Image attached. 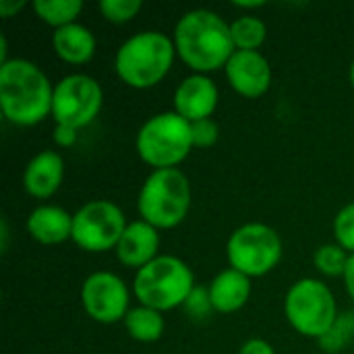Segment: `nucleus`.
Here are the masks:
<instances>
[{"instance_id":"obj_1","label":"nucleus","mask_w":354,"mask_h":354,"mask_svg":"<svg viewBox=\"0 0 354 354\" xmlns=\"http://www.w3.org/2000/svg\"><path fill=\"white\" fill-rule=\"evenodd\" d=\"M174 48L183 62L201 73L226 66L236 52L230 25L214 10L195 8L185 12L174 29Z\"/></svg>"},{"instance_id":"obj_2","label":"nucleus","mask_w":354,"mask_h":354,"mask_svg":"<svg viewBox=\"0 0 354 354\" xmlns=\"http://www.w3.org/2000/svg\"><path fill=\"white\" fill-rule=\"evenodd\" d=\"M54 87L44 71L25 58H10L0 66V108L19 127L41 122L52 112Z\"/></svg>"},{"instance_id":"obj_3","label":"nucleus","mask_w":354,"mask_h":354,"mask_svg":"<svg viewBox=\"0 0 354 354\" xmlns=\"http://www.w3.org/2000/svg\"><path fill=\"white\" fill-rule=\"evenodd\" d=\"M174 52V41L164 33L141 31L118 48L114 68L127 85L135 89H147L168 75Z\"/></svg>"},{"instance_id":"obj_4","label":"nucleus","mask_w":354,"mask_h":354,"mask_svg":"<svg viewBox=\"0 0 354 354\" xmlns=\"http://www.w3.org/2000/svg\"><path fill=\"white\" fill-rule=\"evenodd\" d=\"M193 288L195 280L191 268L174 255L156 257L137 270L133 282V292L139 303L160 313L185 305Z\"/></svg>"},{"instance_id":"obj_5","label":"nucleus","mask_w":354,"mask_h":354,"mask_svg":"<svg viewBox=\"0 0 354 354\" xmlns=\"http://www.w3.org/2000/svg\"><path fill=\"white\" fill-rule=\"evenodd\" d=\"M137 207L143 222L153 228L178 226L191 207L189 178L178 168L153 170L139 191Z\"/></svg>"},{"instance_id":"obj_6","label":"nucleus","mask_w":354,"mask_h":354,"mask_svg":"<svg viewBox=\"0 0 354 354\" xmlns=\"http://www.w3.org/2000/svg\"><path fill=\"white\" fill-rule=\"evenodd\" d=\"M193 147L191 122L176 112L151 116L137 133V151L153 170L174 168Z\"/></svg>"},{"instance_id":"obj_7","label":"nucleus","mask_w":354,"mask_h":354,"mask_svg":"<svg viewBox=\"0 0 354 354\" xmlns=\"http://www.w3.org/2000/svg\"><path fill=\"white\" fill-rule=\"evenodd\" d=\"M284 311L290 326L299 334L319 340L332 330L338 319L332 290L324 282H317L313 278L299 280L290 286L284 301Z\"/></svg>"},{"instance_id":"obj_8","label":"nucleus","mask_w":354,"mask_h":354,"mask_svg":"<svg viewBox=\"0 0 354 354\" xmlns=\"http://www.w3.org/2000/svg\"><path fill=\"white\" fill-rule=\"evenodd\" d=\"M230 268L245 276H263L282 259V241L278 232L266 224L251 222L232 232L226 245Z\"/></svg>"},{"instance_id":"obj_9","label":"nucleus","mask_w":354,"mask_h":354,"mask_svg":"<svg viewBox=\"0 0 354 354\" xmlns=\"http://www.w3.org/2000/svg\"><path fill=\"white\" fill-rule=\"evenodd\" d=\"M127 226L124 214L116 203L95 199L73 214V241L83 251L104 253L118 245Z\"/></svg>"},{"instance_id":"obj_10","label":"nucleus","mask_w":354,"mask_h":354,"mask_svg":"<svg viewBox=\"0 0 354 354\" xmlns=\"http://www.w3.org/2000/svg\"><path fill=\"white\" fill-rule=\"evenodd\" d=\"M104 91L89 75H66L54 85L52 116L56 124L81 129L100 114Z\"/></svg>"},{"instance_id":"obj_11","label":"nucleus","mask_w":354,"mask_h":354,"mask_svg":"<svg viewBox=\"0 0 354 354\" xmlns=\"http://www.w3.org/2000/svg\"><path fill=\"white\" fill-rule=\"evenodd\" d=\"M81 303L87 315L100 324L124 319L129 309V288L112 272L91 274L81 288Z\"/></svg>"},{"instance_id":"obj_12","label":"nucleus","mask_w":354,"mask_h":354,"mask_svg":"<svg viewBox=\"0 0 354 354\" xmlns=\"http://www.w3.org/2000/svg\"><path fill=\"white\" fill-rule=\"evenodd\" d=\"M224 71L232 89L245 97H259L270 89L272 68L268 58L257 50H236Z\"/></svg>"},{"instance_id":"obj_13","label":"nucleus","mask_w":354,"mask_h":354,"mask_svg":"<svg viewBox=\"0 0 354 354\" xmlns=\"http://www.w3.org/2000/svg\"><path fill=\"white\" fill-rule=\"evenodd\" d=\"M218 106V87L205 75L187 77L174 91V112L189 122L209 118Z\"/></svg>"},{"instance_id":"obj_14","label":"nucleus","mask_w":354,"mask_h":354,"mask_svg":"<svg viewBox=\"0 0 354 354\" xmlns=\"http://www.w3.org/2000/svg\"><path fill=\"white\" fill-rule=\"evenodd\" d=\"M158 247H160L158 228L139 220V222L129 224L127 230L122 232V236L116 245V255H118L120 263H124L127 268L141 270L143 266H147L149 261L156 259Z\"/></svg>"},{"instance_id":"obj_15","label":"nucleus","mask_w":354,"mask_h":354,"mask_svg":"<svg viewBox=\"0 0 354 354\" xmlns=\"http://www.w3.org/2000/svg\"><path fill=\"white\" fill-rule=\"evenodd\" d=\"M62 178H64L62 156L46 149L29 160L25 174H23V185L31 197L46 199L58 191V187L62 185Z\"/></svg>"},{"instance_id":"obj_16","label":"nucleus","mask_w":354,"mask_h":354,"mask_svg":"<svg viewBox=\"0 0 354 354\" xmlns=\"http://www.w3.org/2000/svg\"><path fill=\"white\" fill-rule=\"evenodd\" d=\"M27 232L41 245H58L73 239V216L58 205H39L27 218Z\"/></svg>"},{"instance_id":"obj_17","label":"nucleus","mask_w":354,"mask_h":354,"mask_svg":"<svg viewBox=\"0 0 354 354\" xmlns=\"http://www.w3.org/2000/svg\"><path fill=\"white\" fill-rule=\"evenodd\" d=\"M209 297L216 311L234 313L241 307H245V303L251 297V278L234 268H228L212 280Z\"/></svg>"},{"instance_id":"obj_18","label":"nucleus","mask_w":354,"mask_h":354,"mask_svg":"<svg viewBox=\"0 0 354 354\" xmlns=\"http://www.w3.org/2000/svg\"><path fill=\"white\" fill-rule=\"evenodd\" d=\"M52 44L56 54L71 64H83L91 60L95 52V35L79 23H71L56 29L52 35Z\"/></svg>"},{"instance_id":"obj_19","label":"nucleus","mask_w":354,"mask_h":354,"mask_svg":"<svg viewBox=\"0 0 354 354\" xmlns=\"http://www.w3.org/2000/svg\"><path fill=\"white\" fill-rule=\"evenodd\" d=\"M124 328H127L129 336L137 342H156L162 338L166 322L160 311L139 305L127 313Z\"/></svg>"},{"instance_id":"obj_20","label":"nucleus","mask_w":354,"mask_h":354,"mask_svg":"<svg viewBox=\"0 0 354 354\" xmlns=\"http://www.w3.org/2000/svg\"><path fill=\"white\" fill-rule=\"evenodd\" d=\"M33 10L44 23L60 29L64 25L75 23V19L83 10V2L81 0H35Z\"/></svg>"},{"instance_id":"obj_21","label":"nucleus","mask_w":354,"mask_h":354,"mask_svg":"<svg viewBox=\"0 0 354 354\" xmlns=\"http://www.w3.org/2000/svg\"><path fill=\"white\" fill-rule=\"evenodd\" d=\"M230 33L236 50H257L268 35V27L259 17H239L230 23Z\"/></svg>"},{"instance_id":"obj_22","label":"nucleus","mask_w":354,"mask_h":354,"mask_svg":"<svg viewBox=\"0 0 354 354\" xmlns=\"http://www.w3.org/2000/svg\"><path fill=\"white\" fill-rule=\"evenodd\" d=\"M348 251H344L338 243L336 245H322L315 251V266L326 276H344L348 266Z\"/></svg>"},{"instance_id":"obj_23","label":"nucleus","mask_w":354,"mask_h":354,"mask_svg":"<svg viewBox=\"0 0 354 354\" xmlns=\"http://www.w3.org/2000/svg\"><path fill=\"white\" fill-rule=\"evenodd\" d=\"M351 336H354V313H346L344 317L336 319V324L332 326V330L319 342H322L324 351L338 353L351 340Z\"/></svg>"},{"instance_id":"obj_24","label":"nucleus","mask_w":354,"mask_h":354,"mask_svg":"<svg viewBox=\"0 0 354 354\" xmlns=\"http://www.w3.org/2000/svg\"><path fill=\"white\" fill-rule=\"evenodd\" d=\"M143 8L141 0H102L100 10L112 23H127Z\"/></svg>"},{"instance_id":"obj_25","label":"nucleus","mask_w":354,"mask_h":354,"mask_svg":"<svg viewBox=\"0 0 354 354\" xmlns=\"http://www.w3.org/2000/svg\"><path fill=\"white\" fill-rule=\"evenodd\" d=\"M334 236L338 241V245L348 251L351 255L354 253V203L344 205L336 220H334Z\"/></svg>"},{"instance_id":"obj_26","label":"nucleus","mask_w":354,"mask_h":354,"mask_svg":"<svg viewBox=\"0 0 354 354\" xmlns=\"http://www.w3.org/2000/svg\"><path fill=\"white\" fill-rule=\"evenodd\" d=\"M185 309L193 319H205L209 315V311H214V303L209 297V288L205 286H195L189 295V299L185 301Z\"/></svg>"},{"instance_id":"obj_27","label":"nucleus","mask_w":354,"mask_h":354,"mask_svg":"<svg viewBox=\"0 0 354 354\" xmlns=\"http://www.w3.org/2000/svg\"><path fill=\"white\" fill-rule=\"evenodd\" d=\"M191 135H193V147L207 149L218 141V124L212 118H203L197 122H191Z\"/></svg>"},{"instance_id":"obj_28","label":"nucleus","mask_w":354,"mask_h":354,"mask_svg":"<svg viewBox=\"0 0 354 354\" xmlns=\"http://www.w3.org/2000/svg\"><path fill=\"white\" fill-rule=\"evenodd\" d=\"M54 141L60 147L75 145V141H77V129H71V127H64V124H56V129H54Z\"/></svg>"},{"instance_id":"obj_29","label":"nucleus","mask_w":354,"mask_h":354,"mask_svg":"<svg viewBox=\"0 0 354 354\" xmlns=\"http://www.w3.org/2000/svg\"><path fill=\"white\" fill-rule=\"evenodd\" d=\"M239 354H276L272 344L266 342V340H259V338H253V340H247L241 348Z\"/></svg>"},{"instance_id":"obj_30","label":"nucleus","mask_w":354,"mask_h":354,"mask_svg":"<svg viewBox=\"0 0 354 354\" xmlns=\"http://www.w3.org/2000/svg\"><path fill=\"white\" fill-rule=\"evenodd\" d=\"M25 4H27L25 0H19V2H12V0H0V15H2L4 19H8V17H12L15 12H19Z\"/></svg>"},{"instance_id":"obj_31","label":"nucleus","mask_w":354,"mask_h":354,"mask_svg":"<svg viewBox=\"0 0 354 354\" xmlns=\"http://www.w3.org/2000/svg\"><path fill=\"white\" fill-rule=\"evenodd\" d=\"M344 284H346V290H348L351 299L354 301V253L348 257V266H346V272H344Z\"/></svg>"},{"instance_id":"obj_32","label":"nucleus","mask_w":354,"mask_h":354,"mask_svg":"<svg viewBox=\"0 0 354 354\" xmlns=\"http://www.w3.org/2000/svg\"><path fill=\"white\" fill-rule=\"evenodd\" d=\"M351 83H353V87H354V62H353V66H351Z\"/></svg>"}]
</instances>
